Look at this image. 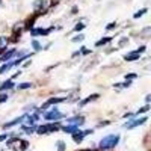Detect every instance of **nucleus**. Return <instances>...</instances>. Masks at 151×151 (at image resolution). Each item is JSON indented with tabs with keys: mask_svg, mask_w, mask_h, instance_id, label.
<instances>
[{
	"mask_svg": "<svg viewBox=\"0 0 151 151\" xmlns=\"http://www.w3.org/2000/svg\"><path fill=\"white\" fill-rule=\"evenodd\" d=\"M124 59H126V61H138L139 59V53L138 51H132V53H128V55H126L124 56Z\"/></svg>",
	"mask_w": 151,
	"mask_h": 151,
	"instance_id": "6",
	"label": "nucleus"
},
{
	"mask_svg": "<svg viewBox=\"0 0 151 151\" xmlns=\"http://www.w3.org/2000/svg\"><path fill=\"white\" fill-rule=\"evenodd\" d=\"M113 27H115V23H110V24H109V26H107V27H106V29H107V30H112Z\"/></svg>",
	"mask_w": 151,
	"mask_h": 151,
	"instance_id": "28",
	"label": "nucleus"
},
{
	"mask_svg": "<svg viewBox=\"0 0 151 151\" xmlns=\"http://www.w3.org/2000/svg\"><path fill=\"white\" fill-rule=\"evenodd\" d=\"M83 38H85L83 35H79V36H76V38H73V39H71V41H73V42H80V41H83Z\"/></svg>",
	"mask_w": 151,
	"mask_h": 151,
	"instance_id": "24",
	"label": "nucleus"
},
{
	"mask_svg": "<svg viewBox=\"0 0 151 151\" xmlns=\"http://www.w3.org/2000/svg\"><path fill=\"white\" fill-rule=\"evenodd\" d=\"M85 26H86V24H82V23H79V24H77V26H76V27H74V30H77V32H79V30L85 29Z\"/></svg>",
	"mask_w": 151,
	"mask_h": 151,
	"instance_id": "25",
	"label": "nucleus"
},
{
	"mask_svg": "<svg viewBox=\"0 0 151 151\" xmlns=\"http://www.w3.org/2000/svg\"><path fill=\"white\" fill-rule=\"evenodd\" d=\"M44 5H45V0H36V2L33 3V9L35 11H39L42 6H44Z\"/></svg>",
	"mask_w": 151,
	"mask_h": 151,
	"instance_id": "14",
	"label": "nucleus"
},
{
	"mask_svg": "<svg viewBox=\"0 0 151 151\" xmlns=\"http://www.w3.org/2000/svg\"><path fill=\"white\" fill-rule=\"evenodd\" d=\"M126 77H127L128 80H132V79H134V77H136V74H127Z\"/></svg>",
	"mask_w": 151,
	"mask_h": 151,
	"instance_id": "27",
	"label": "nucleus"
},
{
	"mask_svg": "<svg viewBox=\"0 0 151 151\" xmlns=\"http://www.w3.org/2000/svg\"><path fill=\"white\" fill-rule=\"evenodd\" d=\"M36 133H38V134H45V133H48L47 126H39V127L36 128Z\"/></svg>",
	"mask_w": 151,
	"mask_h": 151,
	"instance_id": "17",
	"label": "nucleus"
},
{
	"mask_svg": "<svg viewBox=\"0 0 151 151\" xmlns=\"http://www.w3.org/2000/svg\"><path fill=\"white\" fill-rule=\"evenodd\" d=\"M61 101H65V98H50L47 101V103L42 106V109H45V107L48 106V104H55V103H61Z\"/></svg>",
	"mask_w": 151,
	"mask_h": 151,
	"instance_id": "12",
	"label": "nucleus"
},
{
	"mask_svg": "<svg viewBox=\"0 0 151 151\" xmlns=\"http://www.w3.org/2000/svg\"><path fill=\"white\" fill-rule=\"evenodd\" d=\"M15 53H17V50H15V48H11V50H8L3 56H0V62H6L9 57H12V56L15 55Z\"/></svg>",
	"mask_w": 151,
	"mask_h": 151,
	"instance_id": "3",
	"label": "nucleus"
},
{
	"mask_svg": "<svg viewBox=\"0 0 151 151\" xmlns=\"http://www.w3.org/2000/svg\"><path fill=\"white\" fill-rule=\"evenodd\" d=\"M145 121H147V118H139V120H134V121L127 122L124 127H126V128H134V127H138V126H142Z\"/></svg>",
	"mask_w": 151,
	"mask_h": 151,
	"instance_id": "2",
	"label": "nucleus"
},
{
	"mask_svg": "<svg viewBox=\"0 0 151 151\" xmlns=\"http://www.w3.org/2000/svg\"><path fill=\"white\" fill-rule=\"evenodd\" d=\"M32 47H33V50H35V51H39V50H41V44H39V42H38L36 39L32 41Z\"/></svg>",
	"mask_w": 151,
	"mask_h": 151,
	"instance_id": "18",
	"label": "nucleus"
},
{
	"mask_svg": "<svg viewBox=\"0 0 151 151\" xmlns=\"http://www.w3.org/2000/svg\"><path fill=\"white\" fill-rule=\"evenodd\" d=\"M24 118H26V116H21V118H15V120H14V121H11V122H6V124H5V126H3V127H5V128H9V127H12V126H15V124H20L21 121H23V120H24Z\"/></svg>",
	"mask_w": 151,
	"mask_h": 151,
	"instance_id": "9",
	"label": "nucleus"
},
{
	"mask_svg": "<svg viewBox=\"0 0 151 151\" xmlns=\"http://www.w3.org/2000/svg\"><path fill=\"white\" fill-rule=\"evenodd\" d=\"M18 145H20V148H18L17 151H24L26 148H27L29 142H27V141H18Z\"/></svg>",
	"mask_w": 151,
	"mask_h": 151,
	"instance_id": "16",
	"label": "nucleus"
},
{
	"mask_svg": "<svg viewBox=\"0 0 151 151\" xmlns=\"http://www.w3.org/2000/svg\"><path fill=\"white\" fill-rule=\"evenodd\" d=\"M136 51L139 53V55H141V53H144V51H145V47H139V48H138Z\"/></svg>",
	"mask_w": 151,
	"mask_h": 151,
	"instance_id": "29",
	"label": "nucleus"
},
{
	"mask_svg": "<svg viewBox=\"0 0 151 151\" xmlns=\"http://www.w3.org/2000/svg\"><path fill=\"white\" fill-rule=\"evenodd\" d=\"M86 136V134H85V132H76L74 134H73V139H74V142H82L83 141V138Z\"/></svg>",
	"mask_w": 151,
	"mask_h": 151,
	"instance_id": "7",
	"label": "nucleus"
},
{
	"mask_svg": "<svg viewBox=\"0 0 151 151\" xmlns=\"http://www.w3.org/2000/svg\"><path fill=\"white\" fill-rule=\"evenodd\" d=\"M6 100H8V95H6V94H2V95H0V103H5Z\"/></svg>",
	"mask_w": 151,
	"mask_h": 151,
	"instance_id": "26",
	"label": "nucleus"
},
{
	"mask_svg": "<svg viewBox=\"0 0 151 151\" xmlns=\"http://www.w3.org/2000/svg\"><path fill=\"white\" fill-rule=\"evenodd\" d=\"M145 12H147V8H144V9H141V11H138V12L134 14L133 17H134V18H139V17H142V15H144Z\"/></svg>",
	"mask_w": 151,
	"mask_h": 151,
	"instance_id": "20",
	"label": "nucleus"
},
{
	"mask_svg": "<svg viewBox=\"0 0 151 151\" xmlns=\"http://www.w3.org/2000/svg\"><path fill=\"white\" fill-rule=\"evenodd\" d=\"M11 88H14V82L12 80H6V82L0 86V91H6V89H11Z\"/></svg>",
	"mask_w": 151,
	"mask_h": 151,
	"instance_id": "10",
	"label": "nucleus"
},
{
	"mask_svg": "<svg viewBox=\"0 0 151 151\" xmlns=\"http://www.w3.org/2000/svg\"><path fill=\"white\" fill-rule=\"evenodd\" d=\"M6 47H8V39L5 36H0V48H2V50H6Z\"/></svg>",
	"mask_w": 151,
	"mask_h": 151,
	"instance_id": "15",
	"label": "nucleus"
},
{
	"mask_svg": "<svg viewBox=\"0 0 151 151\" xmlns=\"http://www.w3.org/2000/svg\"><path fill=\"white\" fill-rule=\"evenodd\" d=\"M145 100H147V103H150V101H151V94H148L147 97H145Z\"/></svg>",
	"mask_w": 151,
	"mask_h": 151,
	"instance_id": "32",
	"label": "nucleus"
},
{
	"mask_svg": "<svg viewBox=\"0 0 151 151\" xmlns=\"http://www.w3.org/2000/svg\"><path fill=\"white\" fill-rule=\"evenodd\" d=\"M98 97H100L98 94H94V95H89V97H88V98H85V100H82V101H80V103H79V104H80V106H85V104H88V103H89V101H92V100H97V98H98Z\"/></svg>",
	"mask_w": 151,
	"mask_h": 151,
	"instance_id": "8",
	"label": "nucleus"
},
{
	"mask_svg": "<svg viewBox=\"0 0 151 151\" xmlns=\"http://www.w3.org/2000/svg\"><path fill=\"white\" fill-rule=\"evenodd\" d=\"M30 86H32L30 82H24V83H20V85H18V89H29Z\"/></svg>",
	"mask_w": 151,
	"mask_h": 151,
	"instance_id": "19",
	"label": "nucleus"
},
{
	"mask_svg": "<svg viewBox=\"0 0 151 151\" xmlns=\"http://www.w3.org/2000/svg\"><path fill=\"white\" fill-rule=\"evenodd\" d=\"M56 145H57V151H65V144H63L62 141H59Z\"/></svg>",
	"mask_w": 151,
	"mask_h": 151,
	"instance_id": "22",
	"label": "nucleus"
},
{
	"mask_svg": "<svg viewBox=\"0 0 151 151\" xmlns=\"http://www.w3.org/2000/svg\"><path fill=\"white\" fill-rule=\"evenodd\" d=\"M68 122H69V126H79V124L85 122V118L83 116H74V118H69Z\"/></svg>",
	"mask_w": 151,
	"mask_h": 151,
	"instance_id": "4",
	"label": "nucleus"
},
{
	"mask_svg": "<svg viewBox=\"0 0 151 151\" xmlns=\"http://www.w3.org/2000/svg\"><path fill=\"white\" fill-rule=\"evenodd\" d=\"M118 142H120V134H109L100 141V150H112L115 145H118Z\"/></svg>",
	"mask_w": 151,
	"mask_h": 151,
	"instance_id": "1",
	"label": "nucleus"
},
{
	"mask_svg": "<svg viewBox=\"0 0 151 151\" xmlns=\"http://www.w3.org/2000/svg\"><path fill=\"white\" fill-rule=\"evenodd\" d=\"M112 39V38H103V39H100L98 42H97V47H100V45H103V44H106V42H109Z\"/></svg>",
	"mask_w": 151,
	"mask_h": 151,
	"instance_id": "21",
	"label": "nucleus"
},
{
	"mask_svg": "<svg viewBox=\"0 0 151 151\" xmlns=\"http://www.w3.org/2000/svg\"><path fill=\"white\" fill-rule=\"evenodd\" d=\"M6 138H8V134H0V142H2V141H5Z\"/></svg>",
	"mask_w": 151,
	"mask_h": 151,
	"instance_id": "30",
	"label": "nucleus"
},
{
	"mask_svg": "<svg viewBox=\"0 0 151 151\" xmlns=\"http://www.w3.org/2000/svg\"><path fill=\"white\" fill-rule=\"evenodd\" d=\"M48 30L44 29H32V36H36V35H47Z\"/></svg>",
	"mask_w": 151,
	"mask_h": 151,
	"instance_id": "13",
	"label": "nucleus"
},
{
	"mask_svg": "<svg viewBox=\"0 0 151 151\" xmlns=\"http://www.w3.org/2000/svg\"><path fill=\"white\" fill-rule=\"evenodd\" d=\"M63 115L62 113H59L57 110L55 112H50V113H45V120H59V118H62Z\"/></svg>",
	"mask_w": 151,
	"mask_h": 151,
	"instance_id": "5",
	"label": "nucleus"
},
{
	"mask_svg": "<svg viewBox=\"0 0 151 151\" xmlns=\"http://www.w3.org/2000/svg\"><path fill=\"white\" fill-rule=\"evenodd\" d=\"M150 110V106L147 104V106H144V107H141V109L138 110V113H145V112H148Z\"/></svg>",
	"mask_w": 151,
	"mask_h": 151,
	"instance_id": "23",
	"label": "nucleus"
},
{
	"mask_svg": "<svg viewBox=\"0 0 151 151\" xmlns=\"http://www.w3.org/2000/svg\"><path fill=\"white\" fill-rule=\"evenodd\" d=\"M130 85H132V82H126V83H122V86H124V88H128Z\"/></svg>",
	"mask_w": 151,
	"mask_h": 151,
	"instance_id": "31",
	"label": "nucleus"
},
{
	"mask_svg": "<svg viewBox=\"0 0 151 151\" xmlns=\"http://www.w3.org/2000/svg\"><path fill=\"white\" fill-rule=\"evenodd\" d=\"M2 51H5V50H2V48H0V53H2Z\"/></svg>",
	"mask_w": 151,
	"mask_h": 151,
	"instance_id": "33",
	"label": "nucleus"
},
{
	"mask_svg": "<svg viewBox=\"0 0 151 151\" xmlns=\"http://www.w3.org/2000/svg\"><path fill=\"white\" fill-rule=\"evenodd\" d=\"M62 130L65 132V133H71V134H74L76 132H79L77 130V126H67V127H62Z\"/></svg>",
	"mask_w": 151,
	"mask_h": 151,
	"instance_id": "11",
	"label": "nucleus"
}]
</instances>
